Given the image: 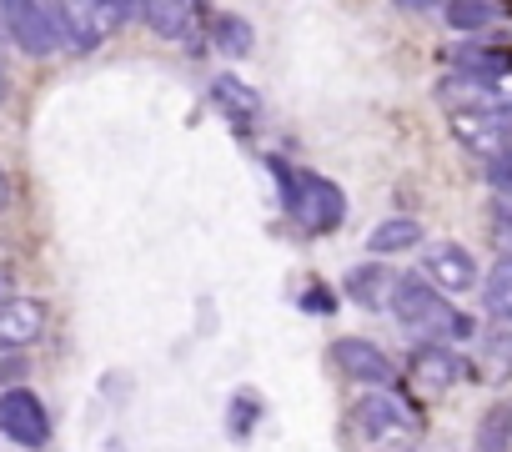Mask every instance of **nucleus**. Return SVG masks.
Returning a JSON list of instances; mask_svg holds the SVG:
<instances>
[{"label":"nucleus","mask_w":512,"mask_h":452,"mask_svg":"<svg viewBox=\"0 0 512 452\" xmlns=\"http://www.w3.org/2000/svg\"><path fill=\"white\" fill-rule=\"evenodd\" d=\"M267 171H272V181H277V191H282V211L302 226V232L327 237V232H337V226H342L347 196H342L337 181H327V176H317V171H297V166L282 161V156H267Z\"/></svg>","instance_id":"1"},{"label":"nucleus","mask_w":512,"mask_h":452,"mask_svg":"<svg viewBox=\"0 0 512 452\" xmlns=\"http://www.w3.org/2000/svg\"><path fill=\"white\" fill-rule=\"evenodd\" d=\"M387 312H392L407 332H422V337H432V342H467V337L477 332V322H472L467 312H457V307H452L427 277H417V272H407V277L392 282Z\"/></svg>","instance_id":"2"},{"label":"nucleus","mask_w":512,"mask_h":452,"mask_svg":"<svg viewBox=\"0 0 512 452\" xmlns=\"http://www.w3.org/2000/svg\"><path fill=\"white\" fill-rule=\"evenodd\" d=\"M0 31L26 56H51L61 51V31L46 0H0Z\"/></svg>","instance_id":"3"},{"label":"nucleus","mask_w":512,"mask_h":452,"mask_svg":"<svg viewBox=\"0 0 512 452\" xmlns=\"http://www.w3.org/2000/svg\"><path fill=\"white\" fill-rule=\"evenodd\" d=\"M51 16H56L61 46H71V51H96V46L121 26V16H116L111 0H56Z\"/></svg>","instance_id":"4"},{"label":"nucleus","mask_w":512,"mask_h":452,"mask_svg":"<svg viewBox=\"0 0 512 452\" xmlns=\"http://www.w3.org/2000/svg\"><path fill=\"white\" fill-rule=\"evenodd\" d=\"M357 427L372 437V442H407L417 437V412L407 397L387 392V387H372L357 397Z\"/></svg>","instance_id":"5"},{"label":"nucleus","mask_w":512,"mask_h":452,"mask_svg":"<svg viewBox=\"0 0 512 452\" xmlns=\"http://www.w3.org/2000/svg\"><path fill=\"white\" fill-rule=\"evenodd\" d=\"M0 437L16 447H46L51 442V412L31 387H6L0 392Z\"/></svg>","instance_id":"6"},{"label":"nucleus","mask_w":512,"mask_h":452,"mask_svg":"<svg viewBox=\"0 0 512 452\" xmlns=\"http://www.w3.org/2000/svg\"><path fill=\"white\" fill-rule=\"evenodd\" d=\"M437 101L452 111H512V76H467L452 71L447 81H437Z\"/></svg>","instance_id":"7"},{"label":"nucleus","mask_w":512,"mask_h":452,"mask_svg":"<svg viewBox=\"0 0 512 452\" xmlns=\"http://www.w3.org/2000/svg\"><path fill=\"white\" fill-rule=\"evenodd\" d=\"M422 277L442 292V297H462V292H477L482 272H477V257L457 242H432L422 252Z\"/></svg>","instance_id":"8"},{"label":"nucleus","mask_w":512,"mask_h":452,"mask_svg":"<svg viewBox=\"0 0 512 452\" xmlns=\"http://www.w3.org/2000/svg\"><path fill=\"white\" fill-rule=\"evenodd\" d=\"M447 126H452V141L462 151H472L477 161L512 146V111H452Z\"/></svg>","instance_id":"9"},{"label":"nucleus","mask_w":512,"mask_h":452,"mask_svg":"<svg viewBox=\"0 0 512 452\" xmlns=\"http://www.w3.org/2000/svg\"><path fill=\"white\" fill-rule=\"evenodd\" d=\"M327 357L337 362L342 377H352V382H362V387H387V382L397 377V362H392L372 337H337Z\"/></svg>","instance_id":"10"},{"label":"nucleus","mask_w":512,"mask_h":452,"mask_svg":"<svg viewBox=\"0 0 512 452\" xmlns=\"http://www.w3.org/2000/svg\"><path fill=\"white\" fill-rule=\"evenodd\" d=\"M407 372H412L417 387H427V392H447V387H457V382L467 377V357L452 352L447 342H432V337H427L422 347H412Z\"/></svg>","instance_id":"11"},{"label":"nucleus","mask_w":512,"mask_h":452,"mask_svg":"<svg viewBox=\"0 0 512 452\" xmlns=\"http://www.w3.org/2000/svg\"><path fill=\"white\" fill-rule=\"evenodd\" d=\"M46 332L41 297H0V352H21Z\"/></svg>","instance_id":"12"},{"label":"nucleus","mask_w":512,"mask_h":452,"mask_svg":"<svg viewBox=\"0 0 512 452\" xmlns=\"http://www.w3.org/2000/svg\"><path fill=\"white\" fill-rule=\"evenodd\" d=\"M457 71L467 76H512V36H487V41H467L452 51Z\"/></svg>","instance_id":"13"},{"label":"nucleus","mask_w":512,"mask_h":452,"mask_svg":"<svg viewBox=\"0 0 512 452\" xmlns=\"http://www.w3.org/2000/svg\"><path fill=\"white\" fill-rule=\"evenodd\" d=\"M141 21L161 41H186L196 26V0H141Z\"/></svg>","instance_id":"14"},{"label":"nucleus","mask_w":512,"mask_h":452,"mask_svg":"<svg viewBox=\"0 0 512 452\" xmlns=\"http://www.w3.org/2000/svg\"><path fill=\"white\" fill-rule=\"evenodd\" d=\"M422 242H427V232H422L417 216H387V221H377L367 232V252L372 257H397V252H412Z\"/></svg>","instance_id":"15"},{"label":"nucleus","mask_w":512,"mask_h":452,"mask_svg":"<svg viewBox=\"0 0 512 452\" xmlns=\"http://www.w3.org/2000/svg\"><path fill=\"white\" fill-rule=\"evenodd\" d=\"M211 101L231 116V126H241V131H251L256 126V116H262V96H256L251 86H241L236 76H216L211 81Z\"/></svg>","instance_id":"16"},{"label":"nucleus","mask_w":512,"mask_h":452,"mask_svg":"<svg viewBox=\"0 0 512 452\" xmlns=\"http://www.w3.org/2000/svg\"><path fill=\"white\" fill-rule=\"evenodd\" d=\"M392 282H397V277H392L382 262H362V267H352V272H347V297H352L357 307L377 312V307H387Z\"/></svg>","instance_id":"17"},{"label":"nucleus","mask_w":512,"mask_h":452,"mask_svg":"<svg viewBox=\"0 0 512 452\" xmlns=\"http://www.w3.org/2000/svg\"><path fill=\"white\" fill-rule=\"evenodd\" d=\"M442 21H447L452 31H462V36H482V31H492V21H497V0H447Z\"/></svg>","instance_id":"18"},{"label":"nucleus","mask_w":512,"mask_h":452,"mask_svg":"<svg viewBox=\"0 0 512 452\" xmlns=\"http://www.w3.org/2000/svg\"><path fill=\"white\" fill-rule=\"evenodd\" d=\"M477 287H482V307H487V317L512 327V257H507V262H497Z\"/></svg>","instance_id":"19"},{"label":"nucleus","mask_w":512,"mask_h":452,"mask_svg":"<svg viewBox=\"0 0 512 452\" xmlns=\"http://www.w3.org/2000/svg\"><path fill=\"white\" fill-rule=\"evenodd\" d=\"M211 41H216V51H226V56H251L256 31H251L246 16H236V11H216V16H211Z\"/></svg>","instance_id":"20"},{"label":"nucleus","mask_w":512,"mask_h":452,"mask_svg":"<svg viewBox=\"0 0 512 452\" xmlns=\"http://www.w3.org/2000/svg\"><path fill=\"white\" fill-rule=\"evenodd\" d=\"M507 447H512V402H497L477 422V447L472 452H507Z\"/></svg>","instance_id":"21"},{"label":"nucleus","mask_w":512,"mask_h":452,"mask_svg":"<svg viewBox=\"0 0 512 452\" xmlns=\"http://www.w3.org/2000/svg\"><path fill=\"white\" fill-rule=\"evenodd\" d=\"M482 176L492 181V191H512V146H502L497 156L482 161Z\"/></svg>","instance_id":"22"},{"label":"nucleus","mask_w":512,"mask_h":452,"mask_svg":"<svg viewBox=\"0 0 512 452\" xmlns=\"http://www.w3.org/2000/svg\"><path fill=\"white\" fill-rule=\"evenodd\" d=\"M256 412H262V407H256V397H251V392L231 397V432H236V437H246V432H251V422H256Z\"/></svg>","instance_id":"23"},{"label":"nucleus","mask_w":512,"mask_h":452,"mask_svg":"<svg viewBox=\"0 0 512 452\" xmlns=\"http://www.w3.org/2000/svg\"><path fill=\"white\" fill-rule=\"evenodd\" d=\"M302 307H307V312H322V317H332L337 297H332L327 287H307V292H302Z\"/></svg>","instance_id":"24"},{"label":"nucleus","mask_w":512,"mask_h":452,"mask_svg":"<svg viewBox=\"0 0 512 452\" xmlns=\"http://www.w3.org/2000/svg\"><path fill=\"white\" fill-rule=\"evenodd\" d=\"M492 221L497 232H512V191H492Z\"/></svg>","instance_id":"25"},{"label":"nucleus","mask_w":512,"mask_h":452,"mask_svg":"<svg viewBox=\"0 0 512 452\" xmlns=\"http://www.w3.org/2000/svg\"><path fill=\"white\" fill-rule=\"evenodd\" d=\"M402 11H432V6H447V0H397Z\"/></svg>","instance_id":"26"},{"label":"nucleus","mask_w":512,"mask_h":452,"mask_svg":"<svg viewBox=\"0 0 512 452\" xmlns=\"http://www.w3.org/2000/svg\"><path fill=\"white\" fill-rule=\"evenodd\" d=\"M11 206V176H6V166H0V211Z\"/></svg>","instance_id":"27"},{"label":"nucleus","mask_w":512,"mask_h":452,"mask_svg":"<svg viewBox=\"0 0 512 452\" xmlns=\"http://www.w3.org/2000/svg\"><path fill=\"white\" fill-rule=\"evenodd\" d=\"M11 101V76H6V66H0V106Z\"/></svg>","instance_id":"28"}]
</instances>
